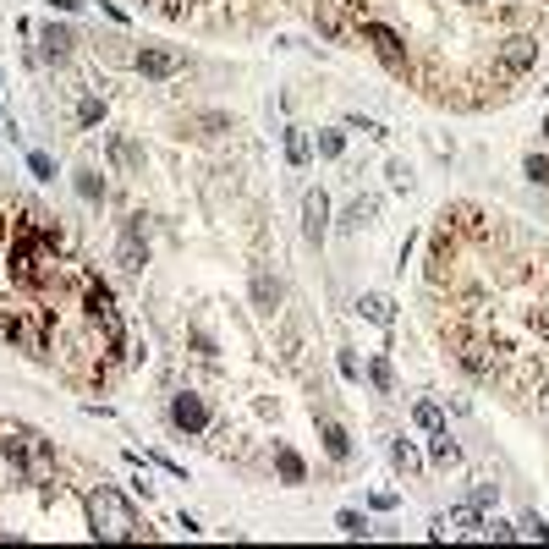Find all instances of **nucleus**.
Returning a JSON list of instances; mask_svg holds the SVG:
<instances>
[{
	"label": "nucleus",
	"instance_id": "obj_1",
	"mask_svg": "<svg viewBox=\"0 0 549 549\" xmlns=\"http://www.w3.org/2000/svg\"><path fill=\"white\" fill-rule=\"evenodd\" d=\"M0 456L12 461L17 478H28V484H44V478H55V445L28 429V423H0Z\"/></svg>",
	"mask_w": 549,
	"mask_h": 549
},
{
	"label": "nucleus",
	"instance_id": "obj_2",
	"mask_svg": "<svg viewBox=\"0 0 549 549\" xmlns=\"http://www.w3.org/2000/svg\"><path fill=\"white\" fill-rule=\"evenodd\" d=\"M83 511H88V533H94L99 544H126V538L144 533V527H137V511L126 506V495H121V489H110V484L88 489Z\"/></svg>",
	"mask_w": 549,
	"mask_h": 549
},
{
	"label": "nucleus",
	"instance_id": "obj_3",
	"mask_svg": "<svg viewBox=\"0 0 549 549\" xmlns=\"http://www.w3.org/2000/svg\"><path fill=\"white\" fill-rule=\"evenodd\" d=\"M83 308H88V319L99 324L110 358H121V352H126V319H121V308H116L110 286H105V281H88V286H83Z\"/></svg>",
	"mask_w": 549,
	"mask_h": 549
},
{
	"label": "nucleus",
	"instance_id": "obj_4",
	"mask_svg": "<svg viewBox=\"0 0 549 549\" xmlns=\"http://www.w3.org/2000/svg\"><path fill=\"white\" fill-rule=\"evenodd\" d=\"M358 33H363V44H374V55L385 60L390 78H412V55H406V44H401L395 28H385V23H358Z\"/></svg>",
	"mask_w": 549,
	"mask_h": 549
},
{
	"label": "nucleus",
	"instance_id": "obj_5",
	"mask_svg": "<svg viewBox=\"0 0 549 549\" xmlns=\"http://www.w3.org/2000/svg\"><path fill=\"white\" fill-rule=\"evenodd\" d=\"M533 66H538V39H533V33L500 39V50H495V72H500V78H527Z\"/></svg>",
	"mask_w": 549,
	"mask_h": 549
},
{
	"label": "nucleus",
	"instance_id": "obj_6",
	"mask_svg": "<svg viewBox=\"0 0 549 549\" xmlns=\"http://www.w3.org/2000/svg\"><path fill=\"white\" fill-rule=\"evenodd\" d=\"M456 363H461L472 379H495V374H500V363H506V347H495V340H484V335H472V340H461Z\"/></svg>",
	"mask_w": 549,
	"mask_h": 549
},
{
	"label": "nucleus",
	"instance_id": "obj_7",
	"mask_svg": "<svg viewBox=\"0 0 549 549\" xmlns=\"http://www.w3.org/2000/svg\"><path fill=\"white\" fill-rule=\"evenodd\" d=\"M116 264H121L126 274H144V264H149V226H144V215H132V220L121 226V242H116Z\"/></svg>",
	"mask_w": 549,
	"mask_h": 549
},
{
	"label": "nucleus",
	"instance_id": "obj_8",
	"mask_svg": "<svg viewBox=\"0 0 549 549\" xmlns=\"http://www.w3.org/2000/svg\"><path fill=\"white\" fill-rule=\"evenodd\" d=\"M132 66H137V78L165 83V78H176L181 66H187V55H181V50H165V44H144V50L132 55Z\"/></svg>",
	"mask_w": 549,
	"mask_h": 549
},
{
	"label": "nucleus",
	"instance_id": "obj_9",
	"mask_svg": "<svg viewBox=\"0 0 549 549\" xmlns=\"http://www.w3.org/2000/svg\"><path fill=\"white\" fill-rule=\"evenodd\" d=\"M171 429H181V434H203V429H209V406H203L198 390H176L171 395Z\"/></svg>",
	"mask_w": 549,
	"mask_h": 549
},
{
	"label": "nucleus",
	"instance_id": "obj_10",
	"mask_svg": "<svg viewBox=\"0 0 549 549\" xmlns=\"http://www.w3.org/2000/svg\"><path fill=\"white\" fill-rule=\"evenodd\" d=\"M302 237H308V247H324V237H330V198H324V187L302 192Z\"/></svg>",
	"mask_w": 549,
	"mask_h": 549
},
{
	"label": "nucleus",
	"instance_id": "obj_11",
	"mask_svg": "<svg viewBox=\"0 0 549 549\" xmlns=\"http://www.w3.org/2000/svg\"><path fill=\"white\" fill-rule=\"evenodd\" d=\"M0 335H6V340H17V347H23L28 358H50V335H44L33 319H23V313L0 319Z\"/></svg>",
	"mask_w": 549,
	"mask_h": 549
},
{
	"label": "nucleus",
	"instance_id": "obj_12",
	"mask_svg": "<svg viewBox=\"0 0 549 549\" xmlns=\"http://www.w3.org/2000/svg\"><path fill=\"white\" fill-rule=\"evenodd\" d=\"M105 154H110V165H116L121 176H144V144H137V137L110 132V137H105Z\"/></svg>",
	"mask_w": 549,
	"mask_h": 549
},
{
	"label": "nucleus",
	"instance_id": "obj_13",
	"mask_svg": "<svg viewBox=\"0 0 549 549\" xmlns=\"http://www.w3.org/2000/svg\"><path fill=\"white\" fill-rule=\"evenodd\" d=\"M313 28L330 39V44H347L358 33V23H347V12H340V0H319L313 6Z\"/></svg>",
	"mask_w": 549,
	"mask_h": 549
},
{
	"label": "nucleus",
	"instance_id": "obj_14",
	"mask_svg": "<svg viewBox=\"0 0 549 549\" xmlns=\"http://www.w3.org/2000/svg\"><path fill=\"white\" fill-rule=\"evenodd\" d=\"M72 50H78V33L66 28V23H44V28H39V55H44V60L60 66V60H72Z\"/></svg>",
	"mask_w": 549,
	"mask_h": 549
},
{
	"label": "nucleus",
	"instance_id": "obj_15",
	"mask_svg": "<svg viewBox=\"0 0 549 549\" xmlns=\"http://www.w3.org/2000/svg\"><path fill=\"white\" fill-rule=\"evenodd\" d=\"M231 126H237V121H231L226 110H198V116L181 121V137H187V132H192V137H226Z\"/></svg>",
	"mask_w": 549,
	"mask_h": 549
},
{
	"label": "nucleus",
	"instance_id": "obj_16",
	"mask_svg": "<svg viewBox=\"0 0 549 549\" xmlns=\"http://www.w3.org/2000/svg\"><path fill=\"white\" fill-rule=\"evenodd\" d=\"M358 319H368L374 330H390V324H395V302H390L385 292H363V297H358Z\"/></svg>",
	"mask_w": 549,
	"mask_h": 549
},
{
	"label": "nucleus",
	"instance_id": "obj_17",
	"mask_svg": "<svg viewBox=\"0 0 549 549\" xmlns=\"http://www.w3.org/2000/svg\"><path fill=\"white\" fill-rule=\"evenodd\" d=\"M247 292H253V308H258V313H274V308H281V281H274L264 264L253 269V286H247Z\"/></svg>",
	"mask_w": 549,
	"mask_h": 549
},
{
	"label": "nucleus",
	"instance_id": "obj_18",
	"mask_svg": "<svg viewBox=\"0 0 549 549\" xmlns=\"http://www.w3.org/2000/svg\"><path fill=\"white\" fill-rule=\"evenodd\" d=\"M281 149H286V165L302 171V165L313 160V137H308L302 126H286V132H281Z\"/></svg>",
	"mask_w": 549,
	"mask_h": 549
},
{
	"label": "nucleus",
	"instance_id": "obj_19",
	"mask_svg": "<svg viewBox=\"0 0 549 549\" xmlns=\"http://www.w3.org/2000/svg\"><path fill=\"white\" fill-rule=\"evenodd\" d=\"M274 472H281V484H308V461L292 445H274Z\"/></svg>",
	"mask_w": 549,
	"mask_h": 549
},
{
	"label": "nucleus",
	"instance_id": "obj_20",
	"mask_svg": "<svg viewBox=\"0 0 549 549\" xmlns=\"http://www.w3.org/2000/svg\"><path fill=\"white\" fill-rule=\"evenodd\" d=\"M374 215H379V198H374V192H363V198H352V203H347V215H340V231H363Z\"/></svg>",
	"mask_w": 549,
	"mask_h": 549
},
{
	"label": "nucleus",
	"instance_id": "obj_21",
	"mask_svg": "<svg viewBox=\"0 0 549 549\" xmlns=\"http://www.w3.org/2000/svg\"><path fill=\"white\" fill-rule=\"evenodd\" d=\"M319 434H324V451H330V461H347V456H352V434H347V423L324 418V423H319Z\"/></svg>",
	"mask_w": 549,
	"mask_h": 549
},
{
	"label": "nucleus",
	"instance_id": "obj_22",
	"mask_svg": "<svg viewBox=\"0 0 549 549\" xmlns=\"http://www.w3.org/2000/svg\"><path fill=\"white\" fill-rule=\"evenodd\" d=\"M390 461H395V472H406V478H418V472H423V456H418V445H412L406 434L390 440Z\"/></svg>",
	"mask_w": 549,
	"mask_h": 549
},
{
	"label": "nucleus",
	"instance_id": "obj_23",
	"mask_svg": "<svg viewBox=\"0 0 549 549\" xmlns=\"http://www.w3.org/2000/svg\"><path fill=\"white\" fill-rule=\"evenodd\" d=\"M368 379H374V390H379V395H401V385H395V368H390V352H374V363H368Z\"/></svg>",
	"mask_w": 549,
	"mask_h": 549
},
{
	"label": "nucleus",
	"instance_id": "obj_24",
	"mask_svg": "<svg viewBox=\"0 0 549 549\" xmlns=\"http://www.w3.org/2000/svg\"><path fill=\"white\" fill-rule=\"evenodd\" d=\"M429 461H434V467H456V461H461V445L451 440V429L429 434Z\"/></svg>",
	"mask_w": 549,
	"mask_h": 549
},
{
	"label": "nucleus",
	"instance_id": "obj_25",
	"mask_svg": "<svg viewBox=\"0 0 549 549\" xmlns=\"http://www.w3.org/2000/svg\"><path fill=\"white\" fill-rule=\"evenodd\" d=\"M412 423H418L423 434H440L445 429V406L440 401H412Z\"/></svg>",
	"mask_w": 549,
	"mask_h": 549
},
{
	"label": "nucleus",
	"instance_id": "obj_26",
	"mask_svg": "<svg viewBox=\"0 0 549 549\" xmlns=\"http://www.w3.org/2000/svg\"><path fill=\"white\" fill-rule=\"evenodd\" d=\"M445 533H484V516H478V506H472V500L456 506V511L445 516Z\"/></svg>",
	"mask_w": 549,
	"mask_h": 549
},
{
	"label": "nucleus",
	"instance_id": "obj_27",
	"mask_svg": "<svg viewBox=\"0 0 549 549\" xmlns=\"http://www.w3.org/2000/svg\"><path fill=\"white\" fill-rule=\"evenodd\" d=\"M72 187H78V198H83V203H105V181H99V171H88V165H83V171H72Z\"/></svg>",
	"mask_w": 549,
	"mask_h": 549
},
{
	"label": "nucleus",
	"instance_id": "obj_28",
	"mask_svg": "<svg viewBox=\"0 0 549 549\" xmlns=\"http://www.w3.org/2000/svg\"><path fill=\"white\" fill-rule=\"evenodd\" d=\"M313 144H319V154H324V160H340V154H347V132H340V126H319Z\"/></svg>",
	"mask_w": 549,
	"mask_h": 549
},
{
	"label": "nucleus",
	"instance_id": "obj_29",
	"mask_svg": "<svg viewBox=\"0 0 549 549\" xmlns=\"http://www.w3.org/2000/svg\"><path fill=\"white\" fill-rule=\"evenodd\" d=\"M99 121H105V99H99V94H83V99H78V126L88 132V126H99Z\"/></svg>",
	"mask_w": 549,
	"mask_h": 549
},
{
	"label": "nucleus",
	"instance_id": "obj_30",
	"mask_svg": "<svg viewBox=\"0 0 549 549\" xmlns=\"http://www.w3.org/2000/svg\"><path fill=\"white\" fill-rule=\"evenodd\" d=\"M335 527L347 533V538H368V533H374V527H368V522H363L358 511H335Z\"/></svg>",
	"mask_w": 549,
	"mask_h": 549
},
{
	"label": "nucleus",
	"instance_id": "obj_31",
	"mask_svg": "<svg viewBox=\"0 0 549 549\" xmlns=\"http://www.w3.org/2000/svg\"><path fill=\"white\" fill-rule=\"evenodd\" d=\"M522 176H527L533 187H549V160H544V154H527V160H522Z\"/></svg>",
	"mask_w": 549,
	"mask_h": 549
},
{
	"label": "nucleus",
	"instance_id": "obj_32",
	"mask_svg": "<svg viewBox=\"0 0 549 549\" xmlns=\"http://www.w3.org/2000/svg\"><path fill=\"white\" fill-rule=\"evenodd\" d=\"M516 538H544V544H549V522H544L538 511H527V516L516 522Z\"/></svg>",
	"mask_w": 549,
	"mask_h": 549
},
{
	"label": "nucleus",
	"instance_id": "obj_33",
	"mask_svg": "<svg viewBox=\"0 0 549 549\" xmlns=\"http://www.w3.org/2000/svg\"><path fill=\"white\" fill-rule=\"evenodd\" d=\"M187 340H192V352H198V358H209V363L220 358V347L209 340V330H198V324H192V330H187Z\"/></svg>",
	"mask_w": 549,
	"mask_h": 549
},
{
	"label": "nucleus",
	"instance_id": "obj_34",
	"mask_svg": "<svg viewBox=\"0 0 549 549\" xmlns=\"http://www.w3.org/2000/svg\"><path fill=\"white\" fill-rule=\"evenodd\" d=\"M385 176H390V187H395V192H412V165H406V160H390V165H385Z\"/></svg>",
	"mask_w": 549,
	"mask_h": 549
},
{
	"label": "nucleus",
	"instance_id": "obj_35",
	"mask_svg": "<svg viewBox=\"0 0 549 549\" xmlns=\"http://www.w3.org/2000/svg\"><path fill=\"white\" fill-rule=\"evenodd\" d=\"M28 171H33L39 181H55V160H50V154H39V149L28 154Z\"/></svg>",
	"mask_w": 549,
	"mask_h": 549
},
{
	"label": "nucleus",
	"instance_id": "obj_36",
	"mask_svg": "<svg viewBox=\"0 0 549 549\" xmlns=\"http://www.w3.org/2000/svg\"><path fill=\"white\" fill-rule=\"evenodd\" d=\"M484 538H495V544H511V538H516V527H511V522H500V516H489V522H484Z\"/></svg>",
	"mask_w": 549,
	"mask_h": 549
},
{
	"label": "nucleus",
	"instance_id": "obj_37",
	"mask_svg": "<svg viewBox=\"0 0 549 549\" xmlns=\"http://www.w3.org/2000/svg\"><path fill=\"white\" fill-rule=\"evenodd\" d=\"M347 126H358V132H368V137H390L379 121H368V116H347Z\"/></svg>",
	"mask_w": 549,
	"mask_h": 549
},
{
	"label": "nucleus",
	"instance_id": "obj_38",
	"mask_svg": "<svg viewBox=\"0 0 549 549\" xmlns=\"http://www.w3.org/2000/svg\"><path fill=\"white\" fill-rule=\"evenodd\" d=\"M340 379H352V385H358V379H363V363H358V358H352V352H340Z\"/></svg>",
	"mask_w": 549,
	"mask_h": 549
},
{
	"label": "nucleus",
	"instance_id": "obj_39",
	"mask_svg": "<svg viewBox=\"0 0 549 549\" xmlns=\"http://www.w3.org/2000/svg\"><path fill=\"white\" fill-rule=\"evenodd\" d=\"M495 495H500L495 484H472V506H478V511H484V506H495Z\"/></svg>",
	"mask_w": 549,
	"mask_h": 549
},
{
	"label": "nucleus",
	"instance_id": "obj_40",
	"mask_svg": "<svg viewBox=\"0 0 549 549\" xmlns=\"http://www.w3.org/2000/svg\"><path fill=\"white\" fill-rule=\"evenodd\" d=\"M55 12H83V0H50Z\"/></svg>",
	"mask_w": 549,
	"mask_h": 549
},
{
	"label": "nucleus",
	"instance_id": "obj_41",
	"mask_svg": "<svg viewBox=\"0 0 549 549\" xmlns=\"http://www.w3.org/2000/svg\"><path fill=\"white\" fill-rule=\"evenodd\" d=\"M544 137H549V116H544Z\"/></svg>",
	"mask_w": 549,
	"mask_h": 549
},
{
	"label": "nucleus",
	"instance_id": "obj_42",
	"mask_svg": "<svg viewBox=\"0 0 549 549\" xmlns=\"http://www.w3.org/2000/svg\"><path fill=\"white\" fill-rule=\"evenodd\" d=\"M467 6H484V0H467Z\"/></svg>",
	"mask_w": 549,
	"mask_h": 549
}]
</instances>
